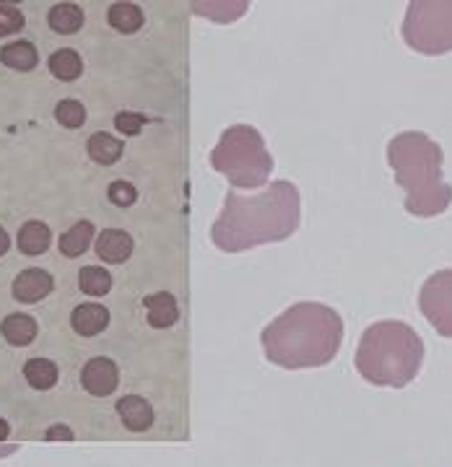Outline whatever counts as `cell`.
Returning <instances> with one entry per match:
<instances>
[{"label": "cell", "instance_id": "1", "mask_svg": "<svg viewBox=\"0 0 452 467\" xmlns=\"http://www.w3.org/2000/svg\"><path fill=\"white\" fill-rule=\"evenodd\" d=\"M300 190L279 180L258 195L226 192L224 208L211 226V239L221 252H245L289 239L300 229Z\"/></svg>", "mask_w": 452, "mask_h": 467}, {"label": "cell", "instance_id": "2", "mask_svg": "<svg viewBox=\"0 0 452 467\" xmlns=\"http://www.w3.org/2000/svg\"><path fill=\"white\" fill-rule=\"evenodd\" d=\"M260 343L270 364L289 371L328 367L343 343V319L325 304L300 301L270 322Z\"/></svg>", "mask_w": 452, "mask_h": 467}, {"label": "cell", "instance_id": "3", "mask_svg": "<svg viewBox=\"0 0 452 467\" xmlns=\"http://www.w3.org/2000/svg\"><path fill=\"white\" fill-rule=\"evenodd\" d=\"M387 164L395 182L405 190V211L416 218H435L452 202V184L445 182V153L429 135L419 130L395 135L387 143Z\"/></svg>", "mask_w": 452, "mask_h": 467}, {"label": "cell", "instance_id": "4", "mask_svg": "<svg viewBox=\"0 0 452 467\" xmlns=\"http://www.w3.org/2000/svg\"><path fill=\"white\" fill-rule=\"evenodd\" d=\"M353 364L362 379H367L369 384L401 389L419 377L424 343L411 325L398 319H383L369 325L362 333Z\"/></svg>", "mask_w": 452, "mask_h": 467}, {"label": "cell", "instance_id": "5", "mask_svg": "<svg viewBox=\"0 0 452 467\" xmlns=\"http://www.w3.org/2000/svg\"><path fill=\"white\" fill-rule=\"evenodd\" d=\"M208 159H211V167L239 190L263 187L273 171V156L266 149L263 135L252 125L226 128Z\"/></svg>", "mask_w": 452, "mask_h": 467}, {"label": "cell", "instance_id": "6", "mask_svg": "<svg viewBox=\"0 0 452 467\" xmlns=\"http://www.w3.org/2000/svg\"><path fill=\"white\" fill-rule=\"evenodd\" d=\"M403 42L421 55L452 52V0H416L403 18Z\"/></svg>", "mask_w": 452, "mask_h": 467}, {"label": "cell", "instance_id": "7", "mask_svg": "<svg viewBox=\"0 0 452 467\" xmlns=\"http://www.w3.org/2000/svg\"><path fill=\"white\" fill-rule=\"evenodd\" d=\"M419 309L442 337H452V270L432 273L419 294Z\"/></svg>", "mask_w": 452, "mask_h": 467}, {"label": "cell", "instance_id": "8", "mask_svg": "<svg viewBox=\"0 0 452 467\" xmlns=\"http://www.w3.org/2000/svg\"><path fill=\"white\" fill-rule=\"evenodd\" d=\"M120 382V368L112 358H104V356H97L91 361H86L84 368H81V384L89 395L94 398H107L118 389Z\"/></svg>", "mask_w": 452, "mask_h": 467}, {"label": "cell", "instance_id": "9", "mask_svg": "<svg viewBox=\"0 0 452 467\" xmlns=\"http://www.w3.org/2000/svg\"><path fill=\"white\" fill-rule=\"evenodd\" d=\"M52 285H55V281H52V275L47 270L26 267V270H21L16 278H14L11 294H14L16 301L34 304V301H42L45 296H50Z\"/></svg>", "mask_w": 452, "mask_h": 467}, {"label": "cell", "instance_id": "10", "mask_svg": "<svg viewBox=\"0 0 452 467\" xmlns=\"http://www.w3.org/2000/svg\"><path fill=\"white\" fill-rule=\"evenodd\" d=\"M133 254V239L131 234L122 232V229H104L97 236V257L104 263H112L120 265L125 260H131Z\"/></svg>", "mask_w": 452, "mask_h": 467}, {"label": "cell", "instance_id": "11", "mask_svg": "<svg viewBox=\"0 0 452 467\" xmlns=\"http://www.w3.org/2000/svg\"><path fill=\"white\" fill-rule=\"evenodd\" d=\"M120 420L131 429V431H149L153 426V408L149 400H143L141 395H125L118 400Z\"/></svg>", "mask_w": 452, "mask_h": 467}, {"label": "cell", "instance_id": "12", "mask_svg": "<svg viewBox=\"0 0 452 467\" xmlns=\"http://www.w3.org/2000/svg\"><path fill=\"white\" fill-rule=\"evenodd\" d=\"M70 325H73V330H76V333L84 335V337L100 335L101 330H107V325H110V309H107V306H101V304H97V301L81 304V306H76V309H73V315H70Z\"/></svg>", "mask_w": 452, "mask_h": 467}, {"label": "cell", "instance_id": "13", "mask_svg": "<svg viewBox=\"0 0 452 467\" xmlns=\"http://www.w3.org/2000/svg\"><path fill=\"white\" fill-rule=\"evenodd\" d=\"M146 319H149L151 327L156 330H167L172 327L177 319H180V306H177V299L167 294V291H156L146 296Z\"/></svg>", "mask_w": 452, "mask_h": 467}, {"label": "cell", "instance_id": "14", "mask_svg": "<svg viewBox=\"0 0 452 467\" xmlns=\"http://www.w3.org/2000/svg\"><path fill=\"white\" fill-rule=\"evenodd\" d=\"M18 252L29 254V257H37V254H45L50 250L52 244V232L47 223L42 221H26L21 229H18L16 236Z\"/></svg>", "mask_w": 452, "mask_h": 467}, {"label": "cell", "instance_id": "15", "mask_svg": "<svg viewBox=\"0 0 452 467\" xmlns=\"http://www.w3.org/2000/svg\"><path fill=\"white\" fill-rule=\"evenodd\" d=\"M0 63L11 70H18V73H29L39 63V55H37V47L26 39H18V42H11L0 50Z\"/></svg>", "mask_w": 452, "mask_h": 467}, {"label": "cell", "instance_id": "16", "mask_svg": "<svg viewBox=\"0 0 452 467\" xmlns=\"http://www.w3.org/2000/svg\"><path fill=\"white\" fill-rule=\"evenodd\" d=\"M0 333L3 337L11 343V346H29L34 343V337H37V322L29 315H8V317L0 322Z\"/></svg>", "mask_w": 452, "mask_h": 467}, {"label": "cell", "instance_id": "17", "mask_svg": "<svg viewBox=\"0 0 452 467\" xmlns=\"http://www.w3.org/2000/svg\"><path fill=\"white\" fill-rule=\"evenodd\" d=\"M86 150H89V156L101 164V167H110V164H115L120 161V156H122V140L115 138V135L110 133H94L89 138V143H86Z\"/></svg>", "mask_w": 452, "mask_h": 467}, {"label": "cell", "instance_id": "18", "mask_svg": "<svg viewBox=\"0 0 452 467\" xmlns=\"http://www.w3.org/2000/svg\"><path fill=\"white\" fill-rule=\"evenodd\" d=\"M91 239H94V223H91V221H79V223H73V226L58 239V247H60V252H63L66 257H81V254L89 250Z\"/></svg>", "mask_w": 452, "mask_h": 467}, {"label": "cell", "instance_id": "19", "mask_svg": "<svg viewBox=\"0 0 452 467\" xmlns=\"http://www.w3.org/2000/svg\"><path fill=\"white\" fill-rule=\"evenodd\" d=\"M58 377H60L58 364L50 361V358H29L24 364V379L32 384L34 389H39V392L52 389L58 384Z\"/></svg>", "mask_w": 452, "mask_h": 467}, {"label": "cell", "instance_id": "20", "mask_svg": "<svg viewBox=\"0 0 452 467\" xmlns=\"http://www.w3.org/2000/svg\"><path fill=\"white\" fill-rule=\"evenodd\" d=\"M47 21H50L52 32L76 34L84 26V11L76 3H58V5H52Z\"/></svg>", "mask_w": 452, "mask_h": 467}, {"label": "cell", "instance_id": "21", "mask_svg": "<svg viewBox=\"0 0 452 467\" xmlns=\"http://www.w3.org/2000/svg\"><path fill=\"white\" fill-rule=\"evenodd\" d=\"M107 21L115 32L133 34L143 26V11L135 3H115L107 11Z\"/></svg>", "mask_w": 452, "mask_h": 467}, {"label": "cell", "instance_id": "22", "mask_svg": "<svg viewBox=\"0 0 452 467\" xmlns=\"http://www.w3.org/2000/svg\"><path fill=\"white\" fill-rule=\"evenodd\" d=\"M84 70V63H81V55L76 50H58L52 52L50 57V73L60 81H76Z\"/></svg>", "mask_w": 452, "mask_h": 467}, {"label": "cell", "instance_id": "23", "mask_svg": "<svg viewBox=\"0 0 452 467\" xmlns=\"http://www.w3.org/2000/svg\"><path fill=\"white\" fill-rule=\"evenodd\" d=\"M79 288L89 296H104L112 288V275L100 265H86L79 273Z\"/></svg>", "mask_w": 452, "mask_h": 467}, {"label": "cell", "instance_id": "24", "mask_svg": "<svg viewBox=\"0 0 452 467\" xmlns=\"http://www.w3.org/2000/svg\"><path fill=\"white\" fill-rule=\"evenodd\" d=\"M55 119H58L63 128H81L86 122L84 104L76 99H63L55 107Z\"/></svg>", "mask_w": 452, "mask_h": 467}, {"label": "cell", "instance_id": "25", "mask_svg": "<svg viewBox=\"0 0 452 467\" xmlns=\"http://www.w3.org/2000/svg\"><path fill=\"white\" fill-rule=\"evenodd\" d=\"M107 198L115 202L118 208H131V205L138 201V190H135L131 182L118 180V182L110 184V190H107Z\"/></svg>", "mask_w": 452, "mask_h": 467}, {"label": "cell", "instance_id": "26", "mask_svg": "<svg viewBox=\"0 0 452 467\" xmlns=\"http://www.w3.org/2000/svg\"><path fill=\"white\" fill-rule=\"evenodd\" d=\"M24 29V14L18 11L16 5H5L0 3V36L16 34Z\"/></svg>", "mask_w": 452, "mask_h": 467}, {"label": "cell", "instance_id": "27", "mask_svg": "<svg viewBox=\"0 0 452 467\" xmlns=\"http://www.w3.org/2000/svg\"><path fill=\"white\" fill-rule=\"evenodd\" d=\"M143 122H146V117L138 115V112H120L115 117V128H118L122 135H138L141 133V128H143Z\"/></svg>", "mask_w": 452, "mask_h": 467}, {"label": "cell", "instance_id": "28", "mask_svg": "<svg viewBox=\"0 0 452 467\" xmlns=\"http://www.w3.org/2000/svg\"><path fill=\"white\" fill-rule=\"evenodd\" d=\"M8 250H11V236H8V234H5V229L0 226V257H3V254H5Z\"/></svg>", "mask_w": 452, "mask_h": 467}, {"label": "cell", "instance_id": "29", "mask_svg": "<svg viewBox=\"0 0 452 467\" xmlns=\"http://www.w3.org/2000/svg\"><path fill=\"white\" fill-rule=\"evenodd\" d=\"M8 434H11V426L0 418V441H5L8 439Z\"/></svg>", "mask_w": 452, "mask_h": 467}, {"label": "cell", "instance_id": "30", "mask_svg": "<svg viewBox=\"0 0 452 467\" xmlns=\"http://www.w3.org/2000/svg\"><path fill=\"white\" fill-rule=\"evenodd\" d=\"M16 447H0V457H8V454H14Z\"/></svg>", "mask_w": 452, "mask_h": 467}]
</instances>
